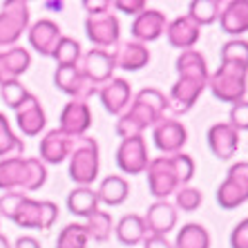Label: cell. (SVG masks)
<instances>
[{
	"label": "cell",
	"mask_w": 248,
	"mask_h": 248,
	"mask_svg": "<svg viewBox=\"0 0 248 248\" xmlns=\"http://www.w3.org/2000/svg\"><path fill=\"white\" fill-rule=\"evenodd\" d=\"M177 83L170 87L168 94V105L174 114H186L195 108V103L202 98V94L208 90V63L202 52L197 49H186L177 56Z\"/></svg>",
	"instance_id": "1"
},
{
	"label": "cell",
	"mask_w": 248,
	"mask_h": 248,
	"mask_svg": "<svg viewBox=\"0 0 248 248\" xmlns=\"http://www.w3.org/2000/svg\"><path fill=\"white\" fill-rule=\"evenodd\" d=\"M168 96L156 87H143L132 96V103L119 116L114 125V132L121 139L141 137L148 127H155L156 123L168 116Z\"/></svg>",
	"instance_id": "2"
},
{
	"label": "cell",
	"mask_w": 248,
	"mask_h": 248,
	"mask_svg": "<svg viewBox=\"0 0 248 248\" xmlns=\"http://www.w3.org/2000/svg\"><path fill=\"white\" fill-rule=\"evenodd\" d=\"M195 159L186 152L170 156H155L145 168L148 190L156 202H168V197L188 186L195 177Z\"/></svg>",
	"instance_id": "3"
},
{
	"label": "cell",
	"mask_w": 248,
	"mask_h": 248,
	"mask_svg": "<svg viewBox=\"0 0 248 248\" xmlns=\"http://www.w3.org/2000/svg\"><path fill=\"white\" fill-rule=\"evenodd\" d=\"M47 181V166L38 156H9L0 159V190L36 192Z\"/></svg>",
	"instance_id": "4"
},
{
	"label": "cell",
	"mask_w": 248,
	"mask_h": 248,
	"mask_svg": "<svg viewBox=\"0 0 248 248\" xmlns=\"http://www.w3.org/2000/svg\"><path fill=\"white\" fill-rule=\"evenodd\" d=\"M98 170H101V152H98L96 139L87 134L74 139L67 170L69 179L76 186H92L98 179Z\"/></svg>",
	"instance_id": "5"
},
{
	"label": "cell",
	"mask_w": 248,
	"mask_h": 248,
	"mask_svg": "<svg viewBox=\"0 0 248 248\" xmlns=\"http://www.w3.org/2000/svg\"><path fill=\"white\" fill-rule=\"evenodd\" d=\"M246 69H239L235 65H219L217 72L208 76V90L221 103H239L246 98Z\"/></svg>",
	"instance_id": "6"
},
{
	"label": "cell",
	"mask_w": 248,
	"mask_h": 248,
	"mask_svg": "<svg viewBox=\"0 0 248 248\" xmlns=\"http://www.w3.org/2000/svg\"><path fill=\"white\" fill-rule=\"evenodd\" d=\"M58 219V206L49 199H31L25 197L16 215H14V224L29 231H49Z\"/></svg>",
	"instance_id": "7"
},
{
	"label": "cell",
	"mask_w": 248,
	"mask_h": 248,
	"mask_svg": "<svg viewBox=\"0 0 248 248\" xmlns=\"http://www.w3.org/2000/svg\"><path fill=\"white\" fill-rule=\"evenodd\" d=\"M215 197L221 210H235L248 202V161H237L228 168Z\"/></svg>",
	"instance_id": "8"
},
{
	"label": "cell",
	"mask_w": 248,
	"mask_h": 248,
	"mask_svg": "<svg viewBox=\"0 0 248 248\" xmlns=\"http://www.w3.org/2000/svg\"><path fill=\"white\" fill-rule=\"evenodd\" d=\"M29 5L23 0H7L0 7V47L18 45L29 29Z\"/></svg>",
	"instance_id": "9"
},
{
	"label": "cell",
	"mask_w": 248,
	"mask_h": 248,
	"mask_svg": "<svg viewBox=\"0 0 248 248\" xmlns=\"http://www.w3.org/2000/svg\"><path fill=\"white\" fill-rule=\"evenodd\" d=\"M148 163H150V155L143 134L121 139L116 148V166L123 174H143Z\"/></svg>",
	"instance_id": "10"
},
{
	"label": "cell",
	"mask_w": 248,
	"mask_h": 248,
	"mask_svg": "<svg viewBox=\"0 0 248 248\" xmlns=\"http://www.w3.org/2000/svg\"><path fill=\"white\" fill-rule=\"evenodd\" d=\"M152 141H155L156 150L163 152V156L179 155L184 152V145L188 143V130L179 119L166 116L152 127Z\"/></svg>",
	"instance_id": "11"
},
{
	"label": "cell",
	"mask_w": 248,
	"mask_h": 248,
	"mask_svg": "<svg viewBox=\"0 0 248 248\" xmlns=\"http://www.w3.org/2000/svg\"><path fill=\"white\" fill-rule=\"evenodd\" d=\"M85 34L98 49H114L121 41V23L112 12L85 18Z\"/></svg>",
	"instance_id": "12"
},
{
	"label": "cell",
	"mask_w": 248,
	"mask_h": 248,
	"mask_svg": "<svg viewBox=\"0 0 248 248\" xmlns=\"http://www.w3.org/2000/svg\"><path fill=\"white\" fill-rule=\"evenodd\" d=\"M116 69V58L114 49H98L92 47L87 54H83L81 58V72L85 74V78L92 83L94 87L105 85L108 81L114 78Z\"/></svg>",
	"instance_id": "13"
},
{
	"label": "cell",
	"mask_w": 248,
	"mask_h": 248,
	"mask_svg": "<svg viewBox=\"0 0 248 248\" xmlns=\"http://www.w3.org/2000/svg\"><path fill=\"white\" fill-rule=\"evenodd\" d=\"M54 85L58 92L69 96V101H87L90 96L98 92V87L85 78L81 72V65H67V67H56L54 72Z\"/></svg>",
	"instance_id": "14"
},
{
	"label": "cell",
	"mask_w": 248,
	"mask_h": 248,
	"mask_svg": "<svg viewBox=\"0 0 248 248\" xmlns=\"http://www.w3.org/2000/svg\"><path fill=\"white\" fill-rule=\"evenodd\" d=\"M92 127V110L87 101H69L63 105L61 116H58V130L67 137L78 139L85 137L87 130Z\"/></svg>",
	"instance_id": "15"
},
{
	"label": "cell",
	"mask_w": 248,
	"mask_h": 248,
	"mask_svg": "<svg viewBox=\"0 0 248 248\" xmlns=\"http://www.w3.org/2000/svg\"><path fill=\"white\" fill-rule=\"evenodd\" d=\"M98 101L103 103L105 112L112 116H121L123 112L130 108V103H132V85L125 81V78H112V81H108L105 85L98 87L96 92Z\"/></svg>",
	"instance_id": "16"
},
{
	"label": "cell",
	"mask_w": 248,
	"mask_h": 248,
	"mask_svg": "<svg viewBox=\"0 0 248 248\" xmlns=\"http://www.w3.org/2000/svg\"><path fill=\"white\" fill-rule=\"evenodd\" d=\"M166 27H168L166 14L159 12V9H145V12H141L132 20V25H130V34L134 36V41L137 43L148 45V43L159 41V38L166 34Z\"/></svg>",
	"instance_id": "17"
},
{
	"label": "cell",
	"mask_w": 248,
	"mask_h": 248,
	"mask_svg": "<svg viewBox=\"0 0 248 248\" xmlns=\"http://www.w3.org/2000/svg\"><path fill=\"white\" fill-rule=\"evenodd\" d=\"M208 148L219 161H231L239 150V132L228 123H215L208 127Z\"/></svg>",
	"instance_id": "18"
},
{
	"label": "cell",
	"mask_w": 248,
	"mask_h": 248,
	"mask_svg": "<svg viewBox=\"0 0 248 248\" xmlns=\"http://www.w3.org/2000/svg\"><path fill=\"white\" fill-rule=\"evenodd\" d=\"M179 221V213L170 202H155L148 206L143 215V224L148 235H159L168 237V232H172Z\"/></svg>",
	"instance_id": "19"
},
{
	"label": "cell",
	"mask_w": 248,
	"mask_h": 248,
	"mask_svg": "<svg viewBox=\"0 0 248 248\" xmlns=\"http://www.w3.org/2000/svg\"><path fill=\"white\" fill-rule=\"evenodd\" d=\"M63 38V31L58 27V23L49 20V18H41L36 20L34 25H29L27 29V41H29V47L38 52L41 56H49L52 58V52L56 43Z\"/></svg>",
	"instance_id": "20"
},
{
	"label": "cell",
	"mask_w": 248,
	"mask_h": 248,
	"mask_svg": "<svg viewBox=\"0 0 248 248\" xmlns=\"http://www.w3.org/2000/svg\"><path fill=\"white\" fill-rule=\"evenodd\" d=\"M72 145H74V139L67 137L65 132L61 130H49L45 137L41 139V145H38V159L43 163H49V166H58V163H63L65 159H69L72 155Z\"/></svg>",
	"instance_id": "21"
},
{
	"label": "cell",
	"mask_w": 248,
	"mask_h": 248,
	"mask_svg": "<svg viewBox=\"0 0 248 248\" xmlns=\"http://www.w3.org/2000/svg\"><path fill=\"white\" fill-rule=\"evenodd\" d=\"M202 36V27L192 20L190 16H179L170 20L166 27V38H168V45L174 47V49H192Z\"/></svg>",
	"instance_id": "22"
},
{
	"label": "cell",
	"mask_w": 248,
	"mask_h": 248,
	"mask_svg": "<svg viewBox=\"0 0 248 248\" xmlns=\"http://www.w3.org/2000/svg\"><path fill=\"white\" fill-rule=\"evenodd\" d=\"M31 67V54L20 45L0 47V83L18 81Z\"/></svg>",
	"instance_id": "23"
},
{
	"label": "cell",
	"mask_w": 248,
	"mask_h": 248,
	"mask_svg": "<svg viewBox=\"0 0 248 248\" xmlns=\"http://www.w3.org/2000/svg\"><path fill=\"white\" fill-rule=\"evenodd\" d=\"M16 125L25 137H38L45 130L47 125L45 110H43L41 101L34 94H29L27 101L16 110Z\"/></svg>",
	"instance_id": "24"
},
{
	"label": "cell",
	"mask_w": 248,
	"mask_h": 248,
	"mask_svg": "<svg viewBox=\"0 0 248 248\" xmlns=\"http://www.w3.org/2000/svg\"><path fill=\"white\" fill-rule=\"evenodd\" d=\"M114 58H116V67L119 69L139 72V69L148 67V63H150V49H148V45L137 43V41L119 43L114 49Z\"/></svg>",
	"instance_id": "25"
},
{
	"label": "cell",
	"mask_w": 248,
	"mask_h": 248,
	"mask_svg": "<svg viewBox=\"0 0 248 248\" xmlns=\"http://www.w3.org/2000/svg\"><path fill=\"white\" fill-rule=\"evenodd\" d=\"M221 31L228 36H242L248 31V0H231L221 7Z\"/></svg>",
	"instance_id": "26"
},
{
	"label": "cell",
	"mask_w": 248,
	"mask_h": 248,
	"mask_svg": "<svg viewBox=\"0 0 248 248\" xmlns=\"http://www.w3.org/2000/svg\"><path fill=\"white\" fill-rule=\"evenodd\" d=\"M96 197H98V203L116 208L127 202V197H130V184H127V179L121 177V174H108V177L98 184Z\"/></svg>",
	"instance_id": "27"
},
{
	"label": "cell",
	"mask_w": 248,
	"mask_h": 248,
	"mask_svg": "<svg viewBox=\"0 0 248 248\" xmlns=\"http://www.w3.org/2000/svg\"><path fill=\"white\" fill-rule=\"evenodd\" d=\"M114 235L119 239V244H123V246H137V244H141L145 239V235H148L143 217L137 213L123 215L121 219L114 224Z\"/></svg>",
	"instance_id": "28"
},
{
	"label": "cell",
	"mask_w": 248,
	"mask_h": 248,
	"mask_svg": "<svg viewBox=\"0 0 248 248\" xmlns=\"http://www.w3.org/2000/svg\"><path fill=\"white\" fill-rule=\"evenodd\" d=\"M98 197H96V190L92 186H76L74 190L67 195V210L74 217H83L87 219L90 215H94L98 210Z\"/></svg>",
	"instance_id": "29"
},
{
	"label": "cell",
	"mask_w": 248,
	"mask_h": 248,
	"mask_svg": "<svg viewBox=\"0 0 248 248\" xmlns=\"http://www.w3.org/2000/svg\"><path fill=\"white\" fill-rule=\"evenodd\" d=\"M174 248H210V232L202 224H184L177 232V239L172 244Z\"/></svg>",
	"instance_id": "30"
},
{
	"label": "cell",
	"mask_w": 248,
	"mask_h": 248,
	"mask_svg": "<svg viewBox=\"0 0 248 248\" xmlns=\"http://www.w3.org/2000/svg\"><path fill=\"white\" fill-rule=\"evenodd\" d=\"M83 226H85L87 237H90V239L103 244V242H108V239L112 237V231H114V219H112V215L108 213V210H101V208H98L96 213L87 217Z\"/></svg>",
	"instance_id": "31"
},
{
	"label": "cell",
	"mask_w": 248,
	"mask_h": 248,
	"mask_svg": "<svg viewBox=\"0 0 248 248\" xmlns=\"http://www.w3.org/2000/svg\"><path fill=\"white\" fill-rule=\"evenodd\" d=\"M221 2L219 0H192L188 5V14L199 27H206V25H213L219 20V14H221Z\"/></svg>",
	"instance_id": "32"
},
{
	"label": "cell",
	"mask_w": 248,
	"mask_h": 248,
	"mask_svg": "<svg viewBox=\"0 0 248 248\" xmlns=\"http://www.w3.org/2000/svg\"><path fill=\"white\" fill-rule=\"evenodd\" d=\"M25 143L23 139H18L16 132L12 130V123L2 112H0V159H9V156H23Z\"/></svg>",
	"instance_id": "33"
},
{
	"label": "cell",
	"mask_w": 248,
	"mask_h": 248,
	"mask_svg": "<svg viewBox=\"0 0 248 248\" xmlns=\"http://www.w3.org/2000/svg\"><path fill=\"white\" fill-rule=\"evenodd\" d=\"M52 58L56 61L58 67H67V65H81L83 49H81V45H78V41H74L72 36H63V38L56 43V47H54Z\"/></svg>",
	"instance_id": "34"
},
{
	"label": "cell",
	"mask_w": 248,
	"mask_h": 248,
	"mask_svg": "<svg viewBox=\"0 0 248 248\" xmlns=\"http://www.w3.org/2000/svg\"><path fill=\"white\" fill-rule=\"evenodd\" d=\"M221 65H235L248 72V41L232 38L221 45Z\"/></svg>",
	"instance_id": "35"
},
{
	"label": "cell",
	"mask_w": 248,
	"mask_h": 248,
	"mask_svg": "<svg viewBox=\"0 0 248 248\" xmlns=\"http://www.w3.org/2000/svg\"><path fill=\"white\" fill-rule=\"evenodd\" d=\"M87 231L83 224H67L63 231L58 232L56 248H87Z\"/></svg>",
	"instance_id": "36"
},
{
	"label": "cell",
	"mask_w": 248,
	"mask_h": 248,
	"mask_svg": "<svg viewBox=\"0 0 248 248\" xmlns=\"http://www.w3.org/2000/svg\"><path fill=\"white\" fill-rule=\"evenodd\" d=\"M29 94H31V92H29V90L20 81H5V83H0V96H2V101H5L7 108H12L14 112H16L18 108L27 101Z\"/></svg>",
	"instance_id": "37"
},
{
	"label": "cell",
	"mask_w": 248,
	"mask_h": 248,
	"mask_svg": "<svg viewBox=\"0 0 248 248\" xmlns=\"http://www.w3.org/2000/svg\"><path fill=\"white\" fill-rule=\"evenodd\" d=\"M203 203V192L192 186H184L174 192V208H179L184 213H195Z\"/></svg>",
	"instance_id": "38"
},
{
	"label": "cell",
	"mask_w": 248,
	"mask_h": 248,
	"mask_svg": "<svg viewBox=\"0 0 248 248\" xmlns=\"http://www.w3.org/2000/svg\"><path fill=\"white\" fill-rule=\"evenodd\" d=\"M228 125L235 127L237 132H248V101H239V103L231 105V112H228Z\"/></svg>",
	"instance_id": "39"
},
{
	"label": "cell",
	"mask_w": 248,
	"mask_h": 248,
	"mask_svg": "<svg viewBox=\"0 0 248 248\" xmlns=\"http://www.w3.org/2000/svg\"><path fill=\"white\" fill-rule=\"evenodd\" d=\"M25 197L27 195H23V192H5V195H0V217L14 219V215H16L18 206H20Z\"/></svg>",
	"instance_id": "40"
},
{
	"label": "cell",
	"mask_w": 248,
	"mask_h": 248,
	"mask_svg": "<svg viewBox=\"0 0 248 248\" xmlns=\"http://www.w3.org/2000/svg\"><path fill=\"white\" fill-rule=\"evenodd\" d=\"M112 7H114L116 12L125 14V16L137 18L141 12L148 9V2H145V0H116V2H112Z\"/></svg>",
	"instance_id": "41"
},
{
	"label": "cell",
	"mask_w": 248,
	"mask_h": 248,
	"mask_svg": "<svg viewBox=\"0 0 248 248\" xmlns=\"http://www.w3.org/2000/svg\"><path fill=\"white\" fill-rule=\"evenodd\" d=\"M231 248H248V217L242 219L231 232Z\"/></svg>",
	"instance_id": "42"
},
{
	"label": "cell",
	"mask_w": 248,
	"mask_h": 248,
	"mask_svg": "<svg viewBox=\"0 0 248 248\" xmlns=\"http://www.w3.org/2000/svg\"><path fill=\"white\" fill-rule=\"evenodd\" d=\"M83 9L87 12V16H101V14L112 12V2L110 0H85Z\"/></svg>",
	"instance_id": "43"
},
{
	"label": "cell",
	"mask_w": 248,
	"mask_h": 248,
	"mask_svg": "<svg viewBox=\"0 0 248 248\" xmlns=\"http://www.w3.org/2000/svg\"><path fill=\"white\" fill-rule=\"evenodd\" d=\"M143 248H174L172 244L168 242V237H159V235H145Z\"/></svg>",
	"instance_id": "44"
},
{
	"label": "cell",
	"mask_w": 248,
	"mask_h": 248,
	"mask_svg": "<svg viewBox=\"0 0 248 248\" xmlns=\"http://www.w3.org/2000/svg\"><path fill=\"white\" fill-rule=\"evenodd\" d=\"M12 248H43V246H41V242H38L36 237H31V235H23V237H18L16 244H14Z\"/></svg>",
	"instance_id": "45"
},
{
	"label": "cell",
	"mask_w": 248,
	"mask_h": 248,
	"mask_svg": "<svg viewBox=\"0 0 248 248\" xmlns=\"http://www.w3.org/2000/svg\"><path fill=\"white\" fill-rule=\"evenodd\" d=\"M0 248H12V244H9L7 235H2V232H0Z\"/></svg>",
	"instance_id": "46"
}]
</instances>
